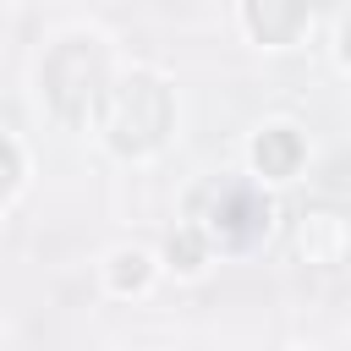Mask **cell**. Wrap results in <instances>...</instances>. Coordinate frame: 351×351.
<instances>
[{"instance_id":"5b68a950","label":"cell","mask_w":351,"mask_h":351,"mask_svg":"<svg viewBox=\"0 0 351 351\" xmlns=\"http://www.w3.org/2000/svg\"><path fill=\"white\" fill-rule=\"evenodd\" d=\"M11 176H16V154H11V143H0V192L11 186Z\"/></svg>"},{"instance_id":"3957f363","label":"cell","mask_w":351,"mask_h":351,"mask_svg":"<svg viewBox=\"0 0 351 351\" xmlns=\"http://www.w3.org/2000/svg\"><path fill=\"white\" fill-rule=\"evenodd\" d=\"M170 258H181V269H192V263H197V236H181V241H170Z\"/></svg>"},{"instance_id":"6da1fadb","label":"cell","mask_w":351,"mask_h":351,"mask_svg":"<svg viewBox=\"0 0 351 351\" xmlns=\"http://www.w3.org/2000/svg\"><path fill=\"white\" fill-rule=\"evenodd\" d=\"M263 219H269V203H263L258 192H247V186H225V214H214V230H219L225 241H247V236H258Z\"/></svg>"},{"instance_id":"277c9868","label":"cell","mask_w":351,"mask_h":351,"mask_svg":"<svg viewBox=\"0 0 351 351\" xmlns=\"http://www.w3.org/2000/svg\"><path fill=\"white\" fill-rule=\"evenodd\" d=\"M115 263H121V269H115V280H121V285H126V280H132V285L143 280V258H137V252H126V258H115Z\"/></svg>"},{"instance_id":"7a4b0ae2","label":"cell","mask_w":351,"mask_h":351,"mask_svg":"<svg viewBox=\"0 0 351 351\" xmlns=\"http://www.w3.org/2000/svg\"><path fill=\"white\" fill-rule=\"evenodd\" d=\"M258 165H263V176H285L296 165V137L291 132H263L258 137Z\"/></svg>"}]
</instances>
